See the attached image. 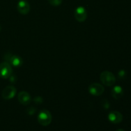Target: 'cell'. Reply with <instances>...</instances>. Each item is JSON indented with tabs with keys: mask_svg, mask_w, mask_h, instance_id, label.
Segmentation results:
<instances>
[{
	"mask_svg": "<svg viewBox=\"0 0 131 131\" xmlns=\"http://www.w3.org/2000/svg\"><path fill=\"white\" fill-rule=\"evenodd\" d=\"M90 94L93 96H100L104 92V87L99 83H92L88 88Z\"/></svg>",
	"mask_w": 131,
	"mask_h": 131,
	"instance_id": "cell-4",
	"label": "cell"
},
{
	"mask_svg": "<svg viewBox=\"0 0 131 131\" xmlns=\"http://www.w3.org/2000/svg\"><path fill=\"white\" fill-rule=\"evenodd\" d=\"M108 119L111 123L117 124L121 122L123 120V115L120 112L116 111H111L108 115Z\"/></svg>",
	"mask_w": 131,
	"mask_h": 131,
	"instance_id": "cell-8",
	"label": "cell"
},
{
	"mask_svg": "<svg viewBox=\"0 0 131 131\" xmlns=\"http://www.w3.org/2000/svg\"><path fill=\"white\" fill-rule=\"evenodd\" d=\"M7 61H9V63L15 67H20L23 63V60L21 57L17 55H12L10 56Z\"/></svg>",
	"mask_w": 131,
	"mask_h": 131,
	"instance_id": "cell-10",
	"label": "cell"
},
{
	"mask_svg": "<svg viewBox=\"0 0 131 131\" xmlns=\"http://www.w3.org/2000/svg\"><path fill=\"white\" fill-rule=\"evenodd\" d=\"M1 30V25H0V31Z\"/></svg>",
	"mask_w": 131,
	"mask_h": 131,
	"instance_id": "cell-17",
	"label": "cell"
},
{
	"mask_svg": "<svg viewBox=\"0 0 131 131\" xmlns=\"http://www.w3.org/2000/svg\"><path fill=\"white\" fill-rule=\"evenodd\" d=\"M34 102H35L36 104H41L42 102H43V99L40 96H38V97H36L34 98Z\"/></svg>",
	"mask_w": 131,
	"mask_h": 131,
	"instance_id": "cell-14",
	"label": "cell"
},
{
	"mask_svg": "<svg viewBox=\"0 0 131 131\" xmlns=\"http://www.w3.org/2000/svg\"><path fill=\"white\" fill-rule=\"evenodd\" d=\"M125 75H126V72H125V71L124 70H121L118 72V77L120 78H121V79L124 78Z\"/></svg>",
	"mask_w": 131,
	"mask_h": 131,
	"instance_id": "cell-15",
	"label": "cell"
},
{
	"mask_svg": "<svg viewBox=\"0 0 131 131\" xmlns=\"http://www.w3.org/2000/svg\"><path fill=\"white\" fill-rule=\"evenodd\" d=\"M36 108L34 107H29L27 109V113L29 115H33L36 112Z\"/></svg>",
	"mask_w": 131,
	"mask_h": 131,
	"instance_id": "cell-13",
	"label": "cell"
},
{
	"mask_svg": "<svg viewBox=\"0 0 131 131\" xmlns=\"http://www.w3.org/2000/svg\"><path fill=\"white\" fill-rule=\"evenodd\" d=\"M17 10L22 15H26L30 10V5L25 0H20L17 4Z\"/></svg>",
	"mask_w": 131,
	"mask_h": 131,
	"instance_id": "cell-7",
	"label": "cell"
},
{
	"mask_svg": "<svg viewBox=\"0 0 131 131\" xmlns=\"http://www.w3.org/2000/svg\"><path fill=\"white\" fill-rule=\"evenodd\" d=\"M100 79L102 84L107 86H111L114 85L116 82V78L115 75L108 70H105L101 73Z\"/></svg>",
	"mask_w": 131,
	"mask_h": 131,
	"instance_id": "cell-1",
	"label": "cell"
},
{
	"mask_svg": "<svg viewBox=\"0 0 131 131\" xmlns=\"http://www.w3.org/2000/svg\"><path fill=\"white\" fill-rule=\"evenodd\" d=\"M17 90L14 86H7L2 92V97L5 100L12 99L16 95Z\"/></svg>",
	"mask_w": 131,
	"mask_h": 131,
	"instance_id": "cell-5",
	"label": "cell"
},
{
	"mask_svg": "<svg viewBox=\"0 0 131 131\" xmlns=\"http://www.w3.org/2000/svg\"><path fill=\"white\" fill-rule=\"evenodd\" d=\"M74 15H75V19L78 22H80V23L84 22L87 17L86 10L83 6H79L75 10Z\"/></svg>",
	"mask_w": 131,
	"mask_h": 131,
	"instance_id": "cell-6",
	"label": "cell"
},
{
	"mask_svg": "<svg viewBox=\"0 0 131 131\" xmlns=\"http://www.w3.org/2000/svg\"><path fill=\"white\" fill-rule=\"evenodd\" d=\"M13 70L11 65L8 62L0 63V77L3 79H8L12 75Z\"/></svg>",
	"mask_w": 131,
	"mask_h": 131,
	"instance_id": "cell-3",
	"label": "cell"
},
{
	"mask_svg": "<svg viewBox=\"0 0 131 131\" xmlns=\"http://www.w3.org/2000/svg\"><path fill=\"white\" fill-rule=\"evenodd\" d=\"M111 95H112L113 97L115 99H120L124 95L123 88L120 86H116L113 88Z\"/></svg>",
	"mask_w": 131,
	"mask_h": 131,
	"instance_id": "cell-11",
	"label": "cell"
},
{
	"mask_svg": "<svg viewBox=\"0 0 131 131\" xmlns=\"http://www.w3.org/2000/svg\"><path fill=\"white\" fill-rule=\"evenodd\" d=\"M116 131H125V130H123V129H118V130H116Z\"/></svg>",
	"mask_w": 131,
	"mask_h": 131,
	"instance_id": "cell-16",
	"label": "cell"
},
{
	"mask_svg": "<svg viewBox=\"0 0 131 131\" xmlns=\"http://www.w3.org/2000/svg\"><path fill=\"white\" fill-rule=\"evenodd\" d=\"M19 102L23 105H28L31 102V96L26 91H21L18 95Z\"/></svg>",
	"mask_w": 131,
	"mask_h": 131,
	"instance_id": "cell-9",
	"label": "cell"
},
{
	"mask_svg": "<svg viewBox=\"0 0 131 131\" xmlns=\"http://www.w3.org/2000/svg\"><path fill=\"white\" fill-rule=\"evenodd\" d=\"M52 121V115L51 113L47 110H43L39 113L38 115V122L43 126H47Z\"/></svg>",
	"mask_w": 131,
	"mask_h": 131,
	"instance_id": "cell-2",
	"label": "cell"
},
{
	"mask_svg": "<svg viewBox=\"0 0 131 131\" xmlns=\"http://www.w3.org/2000/svg\"><path fill=\"white\" fill-rule=\"evenodd\" d=\"M50 5L54 6H58L62 3V0H48Z\"/></svg>",
	"mask_w": 131,
	"mask_h": 131,
	"instance_id": "cell-12",
	"label": "cell"
}]
</instances>
